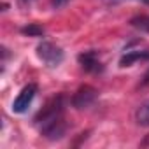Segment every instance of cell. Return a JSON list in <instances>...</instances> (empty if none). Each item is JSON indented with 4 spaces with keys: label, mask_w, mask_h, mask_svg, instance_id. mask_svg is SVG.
<instances>
[{
    "label": "cell",
    "mask_w": 149,
    "mask_h": 149,
    "mask_svg": "<svg viewBox=\"0 0 149 149\" xmlns=\"http://www.w3.org/2000/svg\"><path fill=\"white\" fill-rule=\"evenodd\" d=\"M65 107H67V97L63 93L53 97L46 102V105L35 114L33 126L39 130V133L47 140H60L67 133V121H65Z\"/></svg>",
    "instance_id": "1"
},
{
    "label": "cell",
    "mask_w": 149,
    "mask_h": 149,
    "mask_svg": "<svg viewBox=\"0 0 149 149\" xmlns=\"http://www.w3.org/2000/svg\"><path fill=\"white\" fill-rule=\"evenodd\" d=\"M35 53L39 56V60L47 67V68H56L61 65L63 58H65V53L60 46H56L54 42L51 40H42L37 44L35 47Z\"/></svg>",
    "instance_id": "2"
},
{
    "label": "cell",
    "mask_w": 149,
    "mask_h": 149,
    "mask_svg": "<svg viewBox=\"0 0 149 149\" xmlns=\"http://www.w3.org/2000/svg\"><path fill=\"white\" fill-rule=\"evenodd\" d=\"M37 91H39V86H37L35 83H28L26 86H23V90L18 93V97H16L14 102H13V107H11L13 112H14V114H25V112L28 111V107L32 105V102H33Z\"/></svg>",
    "instance_id": "3"
},
{
    "label": "cell",
    "mask_w": 149,
    "mask_h": 149,
    "mask_svg": "<svg viewBox=\"0 0 149 149\" xmlns=\"http://www.w3.org/2000/svg\"><path fill=\"white\" fill-rule=\"evenodd\" d=\"M98 98V90L90 86V84H83L79 86V90L72 95L70 104L76 107V109H88L91 107Z\"/></svg>",
    "instance_id": "4"
},
{
    "label": "cell",
    "mask_w": 149,
    "mask_h": 149,
    "mask_svg": "<svg viewBox=\"0 0 149 149\" xmlns=\"http://www.w3.org/2000/svg\"><path fill=\"white\" fill-rule=\"evenodd\" d=\"M77 61L81 65V68L88 74H102L104 72V63L100 60V54L97 49H88L77 54Z\"/></svg>",
    "instance_id": "5"
},
{
    "label": "cell",
    "mask_w": 149,
    "mask_h": 149,
    "mask_svg": "<svg viewBox=\"0 0 149 149\" xmlns=\"http://www.w3.org/2000/svg\"><path fill=\"white\" fill-rule=\"evenodd\" d=\"M137 61H149V49H130L126 47L119 58V67H132Z\"/></svg>",
    "instance_id": "6"
},
{
    "label": "cell",
    "mask_w": 149,
    "mask_h": 149,
    "mask_svg": "<svg viewBox=\"0 0 149 149\" xmlns=\"http://www.w3.org/2000/svg\"><path fill=\"white\" fill-rule=\"evenodd\" d=\"M135 121L140 126H147L149 128V100H146L144 104H140L135 111Z\"/></svg>",
    "instance_id": "7"
},
{
    "label": "cell",
    "mask_w": 149,
    "mask_h": 149,
    "mask_svg": "<svg viewBox=\"0 0 149 149\" xmlns=\"http://www.w3.org/2000/svg\"><path fill=\"white\" fill-rule=\"evenodd\" d=\"M130 25L133 26V28H137V30H140V32H147L149 33V16H135V18H132L130 19Z\"/></svg>",
    "instance_id": "8"
},
{
    "label": "cell",
    "mask_w": 149,
    "mask_h": 149,
    "mask_svg": "<svg viewBox=\"0 0 149 149\" xmlns=\"http://www.w3.org/2000/svg\"><path fill=\"white\" fill-rule=\"evenodd\" d=\"M21 33L28 35V37H42L44 35V28L40 25H37V23H30V25L21 28Z\"/></svg>",
    "instance_id": "9"
},
{
    "label": "cell",
    "mask_w": 149,
    "mask_h": 149,
    "mask_svg": "<svg viewBox=\"0 0 149 149\" xmlns=\"http://www.w3.org/2000/svg\"><path fill=\"white\" fill-rule=\"evenodd\" d=\"M68 2H70V0H51V7H53V9H61V7H65Z\"/></svg>",
    "instance_id": "10"
},
{
    "label": "cell",
    "mask_w": 149,
    "mask_h": 149,
    "mask_svg": "<svg viewBox=\"0 0 149 149\" xmlns=\"http://www.w3.org/2000/svg\"><path fill=\"white\" fill-rule=\"evenodd\" d=\"M140 86H142V88L149 86V68H147L146 74H144V77H142V81H140Z\"/></svg>",
    "instance_id": "11"
},
{
    "label": "cell",
    "mask_w": 149,
    "mask_h": 149,
    "mask_svg": "<svg viewBox=\"0 0 149 149\" xmlns=\"http://www.w3.org/2000/svg\"><path fill=\"white\" fill-rule=\"evenodd\" d=\"M33 2H35V0H18V4H19L21 7H30Z\"/></svg>",
    "instance_id": "12"
},
{
    "label": "cell",
    "mask_w": 149,
    "mask_h": 149,
    "mask_svg": "<svg viewBox=\"0 0 149 149\" xmlns=\"http://www.w3.org/2000/svg\"><path fill=\"white\" fill-rule=\"evenodd\" d=\"M135 2H142V4H146V6H149V0H135Z\"/></svg>",
    "instance_id": "13"
}]
</instances>
